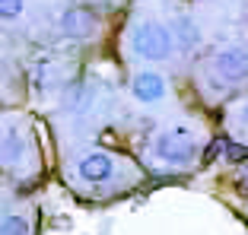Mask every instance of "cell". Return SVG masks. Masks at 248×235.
I'll use <instances>...</instances> for the list:
<instances>
[{
  "label": "cell",
  "instance_id": "ba28073f",
  "mask_svg": "<svg viewBox=\"0 0 248 235\" xmlns=\"http://www.w3.org/2000/svg\"><path fill=\"white\" fill-rule=\"evenodd\" d=\"M0 235H29V222L22 216H7L0 226Z\"/></svg>",
  "mask_w": 248,
  "mask_h": 235
},
{
  "label": "cell",
  "instance_id": "5b68a950",
  "mask_svg": "<svg viewBox=\"0 0 248 235\" xmlns=\"http://www.w3.org/2000/svg\"><path fill=\"white\" fill-rule=\"evenodd\" d=\"M134 96L140 102H159V99H166V80L156 70H140L134 76Z\"/></svg>",
  "mask_w": 248,
  "mask_h": 235
},
{
  "label": "cell",
  "instance_id": "277c9868",
  "mask_svg": "<svg viewBox=\"0 0 248 235\" xmlns=\"http://www.w3.org/2000/svg\"><path fill=\"white\" fill-rule=\"evenodd\" d=\"M111 172H115V162H111L108 153H102V149H95V153H86L80 159V175L86 178V181H108Z\"/></svg>",
  "mask_w": 248,
  "mask_h": 235
},
{
  "label": "cell",
  "instance_id": "8fae6325",
  "mask_svg": "<svg viewBox=\"0 0 248 235\" xmlns=\"http://www.w3.org/2000/svg\"><path fill=\"white\" fill-rule=\"evenodd\" d=\"M239 124L248 127V105H242V108H239Z\"/></svg>",
  "mask_w": 248,
  "mask_h": 235
},
{
  "label": "cell",
  "instance_id": "30bf717a",
  "mask_svg": "<svg viewBox=\"0 0 248 235\" xmlns=\"http://www.w3.org/2000/svg\"><path fill=\"white\" fill-rule=\"evenodd\" d=\"M235 181H239V191L248 194V159H245V165H242V172H239V178H235Z\"/></svg>",
  "mask_w": 248,
  "mask_h": 235
},
{
  "label": "cell",
  "instance_id": "8992f818",
  "mask_svg": "<svg viewBox=\"0 0 248 235\" xmlns=\"http://www.w3.org/2000/svg\"><path fill=\"white\" fill-rule=\"evenodd\" d=\"M172 38H175L178 51H194L197 44H201V29H197V22L188 13H182L172 19Z\"/></svg>",
  "mask_w": 248,
  "mask_h": 235
},
{
  "label": "cell",
  "instance_id": "3957f363",
  "mask_svg": "<svg viewBox=\"0 0 248 235\" xmlns=\"http://www.w3.org/2000/svg\"><path fill=\"white\" fill-rule=\"evenodd\" d=\"M213 70L226 83H245L248 80V48L242 44H229L213 58Z\"/></svg>",
  "mask_w": 248,
  "mask_h": 235
},
{
  "label": "cell",
  "instance_id": "7a4b0ae2",
  "mask_svg": "<svg viewBox=\"0 0 248 235\" xmlns=\"http://www.w3.org/2000/svg\"><path fill=\"white\" fill-rule=\"evenodd\" d=\"M194 153H197V147H194V140H191L188 127H172V131L156 137V156H159V162H166V165H175V169L191 165V162H194Z\"/></svg>",
  "mask_w": 248,
  "mask_h": 235
},
{
  "label": "cell",
  "instance_id": "9c48e42d",
  "mask_svg": "<svg viewBox=\"0 0 248 235\" xmlns=\"http://www.w3.org/2000/svg\"><path fill=\"white\" fill-rule=\"evenodd\" d=\"M22 7H26L22 0H0V16L3 19H16L22 13Z\"/></svg>",
  "mask_w": 248,
  "mask_h": 235
},
{
  "label": "cell",
  "instance_id": "6da1fadb",
  "mask_svg": "<svg viewBox=\"0 0 248 235\" xmlns=\"http://www.w3.org/2000/svg\"><path fill=\"white\" fill-rule=\"evenodd\" d=\"M134 51L140 54L143 60H153V64H159V60H169L172 58V48H175V38H172V29H166L162 22H140L137 29H134Z\"/></svg>",
  "mask_w": 248,
  "mask_h": 235
},
{
  "label": "cell",
  "instance_id": "52a82bcc",
  "mask_svg": "<svg viewBox=\"0 0 248 235\" xmlns=\"http://www.w3.org/2000/svg\"><path fill=\"white\" fill-rule=\"evenodd\" d=\"M61 29H64L67 35H73V38H86L89 32L95 29V16L89 13V10H83V7L67 10L64 19H61Z\"/></svg>",
  "mask_w": 248,
  "mask_h": 235
}]
</instances>
